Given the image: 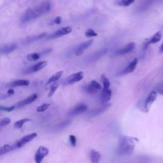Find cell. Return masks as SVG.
<instances>
[{
    "label": "cell",
    "instance_id": "cell-1",
    "mask_svg": "<svg viewBox=\"0 0 163 163\" xmlns=\"http://www.w3.org/2000/svg\"><path fill=\"white\" fill-rule=\"evenodd\" d=\"M51 8V3L49 1L42 2L35 7L30 8L26 10L21 18V22L23 24L27 23L43 15L46 14Z\"/></svg>",
    "mask_w": 163,
    "mask_h": 163
},
{
    "label": "cell",
    "instance_id": "cell-2",
    "mask_svg": "<svg viewBox=\"0 0 163 163\" xmlns=\"http://www.w3.org/2000/svg\"><path fill=\"white\" fill-rule=\"evenodd\" d=\"M138 142L136 138L128 136H122L119 138L117 152L121 155H130L133 153L135 145Z\"/></svg>",
    "mask_w": 163,
    "mask_h": 163
},
{
    "label": "cell",
    "instance_id": "cell-3",
    "mask_svg": "<svg viewBox=\"0 0 163 163\" xmlns=\"http://www.w3.org/2000/svg\"><path fill=\"white\" fill-rule=\"evenodd\" d=\"M84 73L82 71H79L78 73H76V74L69 76L68 78H66L65 80L62 82V84L65 85L74 84L75 83L80 81L81 80H82L83 78H84Z\"/></svg>",
    "mask_w": 163,
    "mask_h": 163
},
{
    "label": "cell",
    "instance_id": "cell-4",
    "mask_svg": "<svg viewBox=\"0 0 163 163\" xmlns=\"http://www.w3.org/2000/svg\"><path fill=\"white\" fill-rule=\"evenodd\" d=\"M37 135H38L36 132H33V133H31V134L24 136L22 138L19 139V141L14 143V144L15 145V147L16 150L22 147L23 146L25 145L26 144H27L28 143L31 141L33 139H34L35 138H36Z\"/></svg>",
    "mask_w": 163,
    "mask_h": 163
},
{
    "label": "cell",
    "instance_id": "cell-5",
    "mask_svg": "<svg viewBox=\"0 0 163 163\" xmlns=\"http://www.w3.org/2000/svg\"><path fill=\"white\" fill-rule=\"evenodd\" d=\"M49 150L44 146H41L38 148L35 155V161L36 163L41 162L45 156L49 154Z\"/></svg>",
    "mask_w": 163,
    "mask_h": 163
},
{
    "label": "cell",
    "instance_id": "cell-6",
    "mask_svg": "<svg viewBox=\"0 0 163 163\" xmlns=\"http://www.w3.org/2000/svg\"><path fill=\"white\" fill-rule=\"evenodd\" d=\"M46 65H47V62H46V61H40L36 63V64L31 66V67L26 69L25 71L24 72V74H33V73L37 72L39 70H41L42 69L45 68L46 66Z\"/></svg>",
    "mask_w": 163,
    "mask_h": 163
},
{
    "label": "cell",
    "instance_id": "cell-7",
    "mask_svg": "<svg viewBox=\"0 0 163 163\" xmlns=\"http://www.w3.org/2000/svg\"><path fill=\"white\" fill-rule=\"evenodd\" d=\"M157 94H158L157 92L154 91L151 92V94L148 96V97L145 100V106H144V111L145 112H148L149 111L150 108H151V106L155 101L156 98H157Z\"/></svg>",
    "mask_w": 163,
    "mask_h": 163
},
{
    "label": "cell",
    "instance_id": "cell-8",
    "mask_svg": "<svg viewBox=\"0 0 163 163\" xmlns=\"http://www.w3.org/2000/svg\"><path fill=\"white\" fill-rule=\"evenodd\" d=\"M72 31V28L69 26H67V27H64L61 29H60L58 31H56L54 33H52L51 35H50L48 39H55L58 38L59 37H61L62 36H65L70 33Z\"/></svg>",
    "mask_w": 163,
    "mask_h": 163
},
{
    "label": "cell",
    "instance_id": "cell-9",
    "mask_svg": "<svg viewBox=\"0 0 163 163\" xmlns=\"http://www.w3.org/2000/svg\"><path fill=\"white\" fill-rule=\"evenodd\" d=\"M87 108H88L87 106L85 105L84 103L78 104L76 106H74V107L69 112L68 115L69 116L77 115L78 114H82L83 112H85V111H87Z\"/></svg>",
    "mask_w": 163,
    "mask_h": 163
},
{
    "label": "cell",
    "instance_id": "cell-10",
    "mask_svg": "<svg viewBox=\"0 0 163 163\" xmlns=\"http://www.w3.org/2000/svg\"><path fill=\"white\" fill-rule=\"evenodd\" d=\"M135 47V44L134 42H131L128 44L127 45H126L122 49H120L115 51V55H123L125 54H127L128 53L131 52L134 50Z\"/></svg>",
    "mask_w": 163,
    "mask_h": 163
},
{
    "label": "cell",
    "instance_id": "cell-11",
    "mask_svg": "<svg viewBox=\"0 0 163 163\" xmlns=\"http://www.w3.org/2000/svg\"><path fill=\"white\" fill-rule=\"evenodd\" d=\"M112 97V90L110 89H103L100 94V102L102 104H105L110 100Z\"/></svg>",
    "mask_w": 163,
    "mask_h": 163
},
{
    "label": "cell",
    "instance_id": "cell-12",
    "mask_svg": "<svg viewBox=\"0 0 163 163\" xmlns=\"http://www.w3.org/2000/svg\"><path fill=\"white\" fill-rule=\"evenodd\" d=\"M110 104H106L104 106H101V107L94 109L93 110L89 112L87 115L89 117H92V118L95 117L96 116L103 114V113L105 112L106 110H107L110 108Z\"/></svg>",
    "mask_w": 163,
    "mask_h": 163
},
{
    "label": "cell",
    "instance_id": "cell-13",
    "mask_svg": "<svg viewBox=\"0 0 163 163\" xmlns=\"http://www.w3.org/2000/svg\"><path fill=\"white\" fill-rule=\"evenodd\" d=\"M29 85V81L28 80H16L15 81L11 82L6 84V87H15L18 86H28Z\"/></svg>",
    "mask_w": 163,
    "mask_h": 163
},
{
    "label": "cell",
    "instance_id": "cell-14",
    "mask_svg": "<svg viewBox=\"0 0 163 163\" xmlns=\"http://www.w3.org/2000/svg\"><path fill=\"white\" fill-rule=\"evenodd\" d=\"M46 36V33H41V34H39L38 35H35V36H28L26 38H25L24 40H23L22 41V43L23 45H28L30 43L34 42L35 41L39 40L43 38H44L45 36Z\"/></svg>",
    "mask_w": 163,
    "mask_h": 163
},
{
    "label": "cell",
    "instance_id": "cell-15",
    "mask_svg": "<svg viewBox=\"0 0 163 163\" xmlns=\"http://www.w3.org/2000/svg\"><path fill=\"white\" fill-rule=\"evenodd\" d=\"M17 48V45L16 44H11L5 45L2 46L1 48V55H6L10 53L14 52L15 50Z\"/></svg>",
    "mask_w": 163,
    "mask_h": 163
},
{
    "label": "cell",
    "instance_id": "cell-16",
    "mask_svg": "<svg viewBox=\"0 0 163 163\" xmlns=\"http://www.w3.org/2000/svg\"><path fill=\"white\" fill-rule=\"evenodd\" d=\"M92 42H93L92 40H90L85 42L80 45H78V46L77 47V49H76V51H75V55L77 56L81 55L83 54V52H84V50L89 48V46L92 45Z\"/></svg>",
    "mask_w": 163,
    "mask_h": 163
},
{
    "label": "cell",
    "instance_id": "cell-17",
    "mask_svg": "<svg viewBox=\"0 0 163 163\" xmlns=\"http://www.w3.org/2000/svg\"><path fill=\"white\" fill-rule=\"evenodd\" d=\"M37 98H38V95L36 94H33L31 96H29L28 98L24 99V100L19 101L18 103L17 104V107H22V106H24L25 105L31 104L33 102H34Z\"/></svg>",
    "mask_w": 163,
    "mask_h": 163
},
{
    "label": "cell",
    "instance_id": "cell-18",
    "mask_svg": "<svg viewBox=\"0 0 163 163\" xmlns=\"http://www.w3.org/2000/svg\"><path fill=\"white\" fill-rule=\"evenodd\" d=\"M138 64V59L135 58L129 63V65L122 71V74H128L133 72Z\"/></svg>",
    "mask_w": 163,
    "mask_h": 163
},
{
    "label": "cell",
    "instance_id": "cell-19",
    "mask_svg": "<svg viewBox=\"0 0 163 163\" xmlns=\"http://www.w3.org/2000/svg\"><path fill=\"white\" fill-rule=\"evenodd\" d=\"M107 52H108V49H102V50H101V51H99L98 52H95L94 54H92L91 56V57H89V62L96 61L98 59L103 57V56Z\"/></svg>",
    "mask_w": 163,
    "mask_h": 163
},
{
    "label": "cell",
    "instance_id": "cell-20",
    "mask_svg": "<svg viewBox=\"0 0 163 163\" xmlns=\"http://www.w3.org/2000/svg\"><path fill=\"white\" fill-rule=\"evenodd\" d=\"M16 150L14 144L13 145H8L6 144L0 148V156H3V155H5L6 154H7L8 152H10L13 151H15Z\"/></svg>",
    "mask_w": 163,
    "mask_h": 163
},
{
    "label": "cell",
    "instance_id": "cell-21",
    "mask_svg": "<svg viewBox=\"0 0 163 163\" xmlns=\"http://www.w3.org/2000/svg\"><path fill=\"white\" fill-rule=\"evenodd\" d=\"M101 155L99 154V152L94 151V150H92L90 152V159L91 161L93 163H98L99 160H100Z\"/></svg>",
    "mask_w": 163,
    "mask_h": 163
},
{
    "label": "cell",
    "instance_id": "cell-22",
    "mask_svg": "<svg viewBox=\"0 0 163 163\" xmlns=\"http://www.w3.org/2000/svg\"><path fill=\"white\" fill-rule=\"evenodd\" d=\"M63 74V71H58L56 73V74H54L53 75H52L51 77L49 78V79L47 80V82H46V85H49V84H51V83H53V82H55L56 81H58V80L61 78V76H62Z\"/></svg>",
    "mask_w": 163,
    "mask_h": 163
},
{
    "label": "cell",
    "instance_id": "cell-23",
    "mask_svg": "<svg viewBox=\"0 0 163 163\" xmlns=\"http://www.w3.org/2000/svg\"><path fill=\"white\" fill-rule=\"evenodd\" d=\"M161 38H162V33L161 31H158L151 38L148 39V40L150 44H156V43H157L160 41Z\"/></svg>",
    "mask_w": 163,
    "mask_h": 163
},
{
    "label": "cell",
    "instance_id": "cell-24",
    "mask_svg": "<svg viewBox=\"0 0 163 163\" xmlns=\"http://www.w3.org/2000/svg\"><path fill=\"white\" fill-rule=\"evenodd\" d=\"M82 89L83 91L85 92L86 93L89 94H96L98 90L95 89L94 87H93L91 85H90L89 84L87 85H84L82 86Z\"/></svg>",
    "mask_w": 163,
    "mask_h": 163
},
{
    "label": "cell",
    "instance_id": "cell-25",
    "mask_svg": "<svg viewBox=\"0 0 163 163\" xmlns=\"http://www.w3.org/2000/svg\"><path fill=\"white\" fill-rule=\"evenodd\" d=\"M31 120L29 119V118H24V119H22L21 120H19L17 122H15V124H14V128H15L16 129H21L22 128L23 125H24L25 123L28 122L29 121H31Z\"/></svg>",
    "mask_w": 163,
    "mask_h": 163
},
{
    "label": "cell",
    "instance_id": "cell-26",
    "mask_svg": "<svg viewBox=\"0 0 163 163\" xmlns=\"http://www.w3.org/2000/svg\"><path fill=\"white\" fill-rule=\"evenodd\" d=\"M41 56L42 55L40 53H38V52L32 53V54L28 55L27 59L29 61H36L40 58Z\"/></svg>",
    "mask_w": 163,
    "mask_h": 163
},
{
    "label": "cell",
    "instance_id": "cell-27",
    "mask_svg": "<svg viewBox=\"0 0 163 163\" xmlns=\"http://www.w3.org/2000/svg\"><path fill=\"white\" fill-rule=\"evenodd\" d=\"M101 81L103 82V89H110V82L109 79L106 77L104 74L101 75Z\"/></svg>",
    "mask_w": 163,
    "mask_h": 163
},
{
    "label": "cell",
    "instance_id": "cell-28",
    "mask_svg": "<svg viewBox=\"0 0 163 163\" xmlns=\"http://www.w3.org/2000/svg\"><path fill=\"white\" fill-rule=\"evenodd\" d=\"M58 86H59L58 83L56 82H55L54 84L51 85V88H50V90H49V97H52V96L54 94L56 90H57L58 88Z\"/></svg>",
    "mask_w": 163,
    "mask_h": 163
},
{
    "label": "cell",
    "instance_id": "cell-29",
    "mask_svg": "<svg viewBox=\"0 0 163 163\" xmlns=\"http://www.w3.org/2000/svg\"><path fill=\"white\" fill-rule=\"evenodd\" d=\"M71 121H66L60 123V124H59L58 125L57 127H56V130L60 131L61 129L62 130V129L67 128L68 126L71 124Z\"/></svg>",
    "mask_w": 163,
    "mask_h": 163
},
{
    "label": "cell",
    "instance_id": "cell-30",
    "mask_svg": "<svg viewBox=\"0 0 163 163\" xmlns=\"http://www.w3.org/2000/svg\"><path fill=\"white\" fill-rule=\"evenodd\" d=\"M50 106H51V105L49 104V103H44V104H42V105L38 106V108L36 109V111H37V112H39V113L44 112L46 111V110H47L50 107Z\"/></svg>",
    "mask_w": 163,
    "mask_h": 163
},
{
    "label": "cell",
    "instance_id": "cell-31",
    "mask_svg": "<svg viewBox=\"0 0 163 163\" xmlns=\"http://www.w3.org/2000/svg\"><path fill=\"white\" fill-rule=\"evenodd\" d=\"M10 122H11V119L10 118L8 117L3 118L1 119V121H0V127L2 128L4 127V126L8 125Z\"/></svg>",
    "mask_w": 163,
    "mask_h": 163
},
{
    "label": "cell",
    "instance_id": "cell-32",
    "mask_svg": "<svg viewBox=\"0 0 163 163\" xmlns=\"http://www.w3.org/2000/svg\"><path fill=\"white\" fill-rule=\"evenodd\" d=\"M135 2V0H121L119 2V5L123 6H128Z\"/></svg>",
    "mask_w": 163,
    "mask_h": 163
},
{
    "label": "cell",
    "instance_id": "cell-33",
    "mask_svg": "<svg viewBox=\"0 0 163 163\" xmlns=\"http://www.w3.org/2000/svg\"><path fill=\"white\" fill-rule=\"evenodd\" d=\"M85 35L87 37H95V36H98L97 33H96L94 30L91 29H89L88 30H87L85 33Z\"/></svg>",
    "mask_w": 163,
    "mask_h": 163
},
{
    "label": "cell",
    "instance_id": "cell-34",
    "mask_svg": "<svg viewBox=\"0 0 163 163\" xmlns=\"http://www.w3.org/2000/svg\"><path fill=\"white\" fill-rule=\"evenodd\" d=\"M15 108V105L12 106H3L1 105L0 106V110H1V111H5L7 112H10L14 110Z\"/></svg>",
    "mask_w": 163,
    "mask_h": 163
},
{
    "label": "cell",
    "instance_id": "cell-35",
    "mask_svg": "<svg viewBox=\"0 0 163 163\" xmlns=\"http://www.w3.org/2000/svg\"><path fill=\"white\" fill-rule=\"evenodd\" d=\"M89 84L91 85L93 87H94L97 90H101L102 89V86L95 80H91L89 82Z\"/></svg>",
    "mask_w": 163,
    "mask_h": 163
},
{
    "label": "cell",
    "instance_id": "cell-36",
    "mask_svg": "<svg viewBox=\"0 0 163 163\" xmlns=\"http://www.w3.org/2000/svg\"><path fill=\"white\" fill-rule=\"evenodd\" d=\"M155 91H157V93L163 96V83H161L155 86Z\"/></svg>",
    "mask_w": 163,
    "mask_h": 163
},
{
    "label": "cell",
    "instance_id": "cell-37",
    "mask_svg": "<svg viewBox=\"0 0 163 163\" xmlns=\"http://www.w3.org/2000/svg\"><path fill=\"white\" fill-rule=\"evenodd\" d=\"M69 142H70L71 145L73 147H75L76 145V138L74 135H69Z\"/></svg>",
    "mask_w": 163,
    "mask_h": 163
},
{
    "label": "cell",
    "instance_id": "cell-38",
    "mask_svg": "<svg viewBox=\"0 0 163 163\" xmlns=\"http://www.w3.org/2000/svg\"><path fill=\"white\" fill-rule=\"evenodd\" d=\"M14 93H15V91H14V90L10 88V89H8V91H7V94H6V95H5V98H9V97H11L12 96H13L14 94Z\"/></svg>",
    "mask_w": 163,
    "mask_h": 163
},
{
    "label": "cell",
    "instance_id": "cell-39",
    "mask_svg": "<svg viewBox=\"0 0 163 163\" xmlns=\"http://www.w3.org/2000/svg\"><path fill=\"white\" fill-rule=\"evenodd\" d=\"M52 51V49L49 48V49H46L44 50V51H42L41 52H40V53L42 55H45L46 54H49V53L51 52Z\"/></svg>",
    "mask_w": 163,
    "mask_h": 163
},
{
    "label": "cell",
    "instance_id": "cell-40",
    "mask_svg": "<svg viewBox=\"0 0 163 163\" xmlns=\"http://www.w3.org/2000/svg\"><path fill=\"white\" fill-rule=\"evenodd\" d=\"M61 21H62V19L61 17H57L54 20V23H55V24H60L61 23Z\"/></svg>",
    "mask_w": 163,
    "mask_h": 163
},
{
    "label": "cell",
    "instance_id": "cell-41",
    "mask_svg": "<svg viewBox=\"0 0 163 163\" xmlns=\"http://www.w3.org/2000/svg\"><path fill=\"white\" fill-rule=\"evenodd\" d=\"M159 51H160L161 53H162V52H163V42H162V45H161L160 49H159Z\"/></svg>",
    "mask_w": 163,
    "mask_h": 163
}]
</instances>
